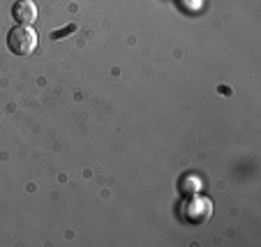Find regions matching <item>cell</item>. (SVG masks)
<instances>
[{
  "mask_svg": "<svg viewBox=\"0 0 261 247\" xmlns=\"http://www.w3.org/2000/svg\"><path fill=\"white\" fill-rule=\"evenodd\" d=\"M7 46H10V51L14 56H30L37 49V33L33 30V25L16 23L7 33Z\"/></svg>",
  "mask_w": 261,
  "mask_h": 247,
  "instance_id": "obj_1",
  "label": "cell"
},
{
  "mask_svg": "<svg viewBox=\"0 0 261 247\" xmlns=\"http://www.w3.org/2000/svg\"><path fill=\"white\" fill-rule=\"evenodd\" d=\"M74 30H76V25H74V23H69L67 28H63V30H56V33L51 35V37H54V40H63V35H69V33H74Z\"/></svg>",
  "mask_w": 261,
  "mask_h": 247,
  "instance_id": "obj_4",
  "label": "cell"
},
{
  "mask_svg": "<svg viewBox=\"0 0 261 247\" xmlns=\"http://www.w3.org/2000/svg\"><path fill=\"white\" fill-rule=\"evenodd\" d=\"M37 3L35 0H16L14 5H12V19L21 25H33L37 21Z\"/></svg>",
  "mask_w": 261,
  "mask_h": 247,
  "instance_id": "obj_3",
  "label": "cell"
},
{
  "mask_svg": "<svg viewBox=\"0 0 261 247\" xmlns=\"http://www.w3.org/2000/svg\"><path fill=\"white\" fill-rule=\"evenodd\" d=\"M180 215L190 224H203L213 217V201L208 197H192L182 203Z\"/></svg>",
  "mask_w": 261,
  "mask_h": 247,
  "instance_id": "obj_2",
  "label": "cell"
}]
</instances>
